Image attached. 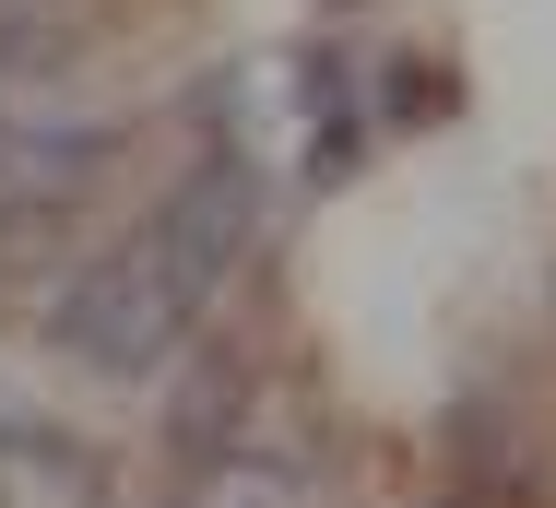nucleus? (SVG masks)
<instances>
[{"instance_id":"obj_1","label":"nucleus","mask_w":556,"mask_h":508,"mask_svg":"<svg viewBox=\"0 0 556 508\" xmlns=\"http://www.w3.org/2000/svg\"><path fill=\"white\" fill-rule=\"evenodd\" d=\"M249 237H261V166H249V154L190 166L108 261L72 272V296H60V355L96 367V379H154V367L190 343V319L225 296V272L249 261Z\"/></svg>"}]
</instances>
